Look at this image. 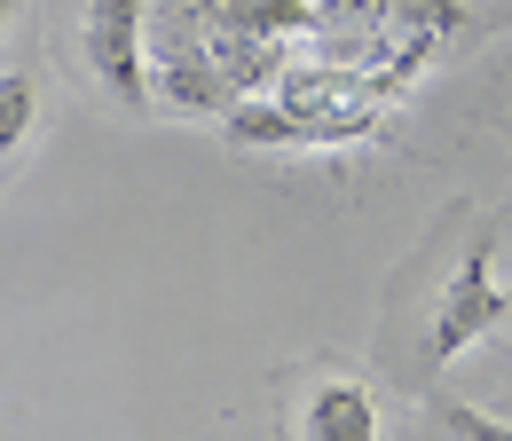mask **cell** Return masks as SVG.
<instances>
[{
  "label": "cell",
  "mask_w": 512,
  "mask_h": 441,
  "mask_svg": "<svg viewBox=\"0 0 512 441\" xmlns=\"http://www.w3.org/2000/svg\"><path fill=\"white\" fill-rule=\"evenodd\" d=\"M142 56H150V103H174L190 119H229V79L205 56V24H197L190 0H166L142 32Z\"/></svg>",
  "instance_id": "cell-1"
},
{
  "label": "cell",
  "mask_w": 512,
  "mask_h": 441,
  "mask_svg": "<svg viewBox=\"0 0 512 441\" xmlns=\"http://www.w3.org/2000/svg\"><path fill=\"white\" fill-rule=\"evenodd\" d=\"M505 315H512V284H505V268H497V245L481 237V245L449 268L442 300H434L426 355H434V363H457V355H465V347H481V339H489Z\"/></svg>",
  "instance_id": "cell-2"
},
{
  "label": "cell",
  "mask_w": 512,
  "mask_h": 441,
  "mask_svg": "<svg viewBox=\"0 0 512 441\" xmlns=\"http://www.w3.org/2000/svg\"><path fill=\"white\" fill-rule=\"evenodd\" d=\"M142 32H150V0H87V8H79V56L95 71V87H103L111 103H127V111L150 103Z\"/></svg>",
  "instance_id": "cell-3"
},
{
  "label": "cell",
  "mask_w": 512,
  "mask_h": 441,
  "mask_svg": "<svg viewBox=\"0 0 512 441\" xmlns=\"http://www.w3.org/2000/svg\"><path fill=\"white\" fill-rule=\"evenodd\" d=\"M300 441H379V394L355 371H316L300 410H292Z\"/></svg>",
  "instance_id": "cell-4"
},
{
  "label": "cell",
  "mask_w": 512,
  "mask_h": 441,
  "mask_svg": "<svg viewBox=\"0 0 512 441\" xmlns=\"http://www.w3.org/2000/svg\"><path fill=\"white\" fill-rule=\"evenodd\" d=\"M32 119H40V87H32L24 71H0V158H8V150H24Z\"/></svg>",
  "instance_id": "cell-5"
},
{
  "label": "cell",
  "mask_w": 512,
  "mask_h": 441,
  "mask_svg": "<svg viewBox=\"0 0 512 441\" xmlns=\"http://www.w3.org/2000/svg\"><path fill=\"white\" fill-rule=\"evenodd\" d=\"M386 8H394V0H316V24L323 32H347V40H379Z\"/></svg>",
  "instance_id": "cell-6"
},
{
  "label": "cell",
  "mask_w": 512,
  "mask_h": 441,
  "mask_svg": "<svg viewBox=\"0 0 512 441\" xmlns=\"http://www.w3.org/2000/svg\"><path fill=\"white\" fill-rule=\"evenodd\" d=\"M442 434L449 441H512V418L481 410V402H442Z\"/></svg>",
  "instance_id": "cell-7"
},
{
  "label": "cell",
  "mask_w": 512,
  "mask_h": 441,
  "mask_svg": "<svg viewBox=\"0 0 512 441\" xmlns=\"http://www.w3.org/2000/svg\"><path fill=\"white\" fill-rule=\"evenodd\" d=\"M8 16H16V0H0V32H8Z\"/></svg>",
  "instance_id": "cell-8"
},
{
  "label": "cell",
  "mask_w": 512,
  "mask_h": 441,
  "mask_svg": "<svg viewBox=\"0 0 512 441\" xmlns=\"http://www.w3.org/2000/svg\"><path fill=\"white\" fill-rule=\"evenodd\" d=\"M497 410H505V418H512V402H497Z\"/></svg>",
  "instance_id": "cell-9"
}]
</instances>
